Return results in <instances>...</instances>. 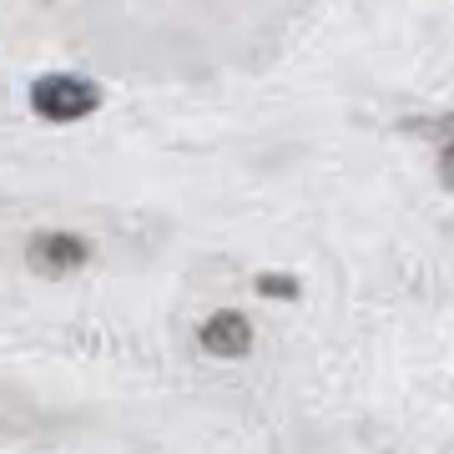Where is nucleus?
Instances as JSON below:
<instances>
[{"mask_svg":"<svg viewBox=\"0 0 454 454\" xmlns=\"http://www.w3.org/2000/svg\"><path fill=\"white\" fill-rule=\"evenodd\" d=\"M86 258H91V247H86V238H76V232H41L31 243V262L41 273H71V268H82Z\"/></svg>","mask_w":454,"mask_h":454,"instance_id":"3","label":"nucleus"},{"mask_svg":"<svg viewBox=\"0 0 454 454\" xmlns=\"http://www.w3.org/2000/svg\"><path fill=\"white\" fill-rule=\"evenodd\" d=\"M258 293H262V298H268V293H273V298H298V283H293L288 273H262L258 278Z\"/></svg>","mask_w":454,"mask_h":454,"instance_id":"4","label":"nucleus"},{"mask_svg":"<svg viewBox=\"0 0 454 454\" xmlns=\"http://www.w3.org/2000/svg\"><path fill=\"white\" fill-rule=\"evenodd\" d=\"M101 106V86L76 71H51L31 82V112L46 121H86Z\"/></svg>","mask_w":454,"mask_h":454,"instance_id":"1","label":"nucleus"},{"mask_svg":"<svg viewBox=\"0 0 454 454\" xmlns=\"http://www.w3.org/2000/svg\"><path fill=\"white\" fill-rule=\"evenodd\" d=\"M197 339H202V348L217 354V358H243L247 348H253V324H247L243 313L227 309V313H212Z\"/></svg>","mask_w":454,"mask_h":454,"instance_id":"2","label":"nucleus"}]
</instances>
